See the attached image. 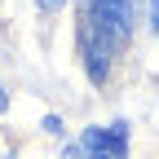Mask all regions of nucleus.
Instances as JSON below:
<instances>
[{
    "mask_svg": "<svg viewBox=\"0 0 159 159\" xmlns=\"http://www.w3.org/2000/svg\"><path fill=\"white\" fill-rule=\"evenodd\" d=\"M133 18H137V0H93L89 18H84V57H89V75L106 80L111 71V53L133 35Z\"/></svg>",
    "mask_w": 159,
    "mask_h": 159,
    "instance_id": "obj_1",
    "label": "nucleus"
},
{
    "mask_svg": "<svg viewBox=\"0 0 159 159\" xmlns=\"http://www.w3.org/2000/svg\"><path fill=\"white\" fill-rule=\"evenodd\" d=\"M66 155H71V159H124V155H128V124L84 128Z\"/></svg>",
    "mask_w": 159,
    "mask_h": 159,
    "instance_id": "obj_2",
    "label": "nucleus"
},
{
    "mask_svg": "<svg viewBox=\"0 0 159 159\" xmlns=\"http://www.w3.org/2000/svg\"><path fill=\"white\" fill-rule=\"evenodd\" d=\"M35 5H40V9H44V13H57V9H62V5H66V0H35Z\"/></svg>",
    "mask_w": 159,
    "mask_h": 159,
    "instance_id": "obj_3",
    "label": "nucleus"
},
{
    "mask_svg": "<svg viewBox=\"0 0 159 159\" xmlns=\"http://www.w3.org/2000/svg\"><path fill=\"white\" fill-rule=\"evenodd\" d=\"M150 22H155V35H159V0H150Z\"/></svg>",
    "mask_w": 159,
    "mask_h": 159,
    "instance_id": "obj_4",
    "label": "nucleus"
},
{
    "mask_svg": "<svg viewBox=\"0 0 159 159\" xmlns=\"http://www.w3.org/2000/svg\"><path fill=\"white\" fill-rule=\"evenodd\" d=\"M5 102H9V97H5V89H0V111H5Z\"/></svg>",
    "mask_w": 159,
    "mask_h": 159,
    "instance_id": "obj_5",
    "label": "nucleus"
}]
</instances>
